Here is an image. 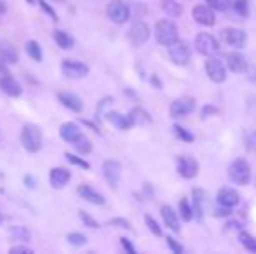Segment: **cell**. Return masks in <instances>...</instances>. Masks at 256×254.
<instances>
[{
  "label": "cell",
  "instance_id": "cell-7",
  "mask_svg": "<svg viewBox=\"0 0 256 254\" xmlns=\"http://www.w3.org/2000/svg\"><path fill=\"white\" fill-rule=\"evenodd\" d=\"M194 45H196L197 52L202 56H214L216 52H218L220 45H218V40H216L212 35L209 33H199L196 37V42H194Z\"/></svg>",
  "mask_w": 256,
  "mask_h": 254
},
{
  "label": "cell",
  "instance_id": "cell-24",
  "mask_svg": "<svg viewBox=\"0 0 256 254\" xmlns=\"http://www.w3.org/2000/svg\"><path fill=\"white\" fill-rule=\"evenodd\" d=\"M160 214H162V220H164L166 227L171 228L172 232L178 234L180 232V220H178V214L176 211L172 209L171 206H162L160 207Z\"/></svg>",
  "mask_w": 256,
  "mask_h": 254
},
{
  "label": "cell",
  "instance_id": "cell-39",
  "mask_svg": "<svg viewBox=\"0 0 256 254\" xmlns=\"http://www.w3.org/2000/svg\"><path fill=\"white\" fill-rule=\"evenodd\" d=\"M112 103H114V98H112V96H106V98H103L102 101L98 103V106H96V117H98V119L104 115V112H106V108L112 105Z\"/></svg>",
  "mask_w": 256,
  "mask_h": 254
},
{
  "label": "cell",
  "instance_id": "cell-21",
  "mask_svg": "<svg viewBox=\"0 0 256 254\" xmlns=\"http://www.w3.org/2000/svg\"><path fill=\"white\" fill-rule=\"evenodd\" d=\"M104 119L110 124H114L117 129H120V131H128V129L132 127V122H131V119H129V115H122V113H118V112H104Z\"/></svg>",
  "mask_w": 256,
  "mask_h": 254
},
{
  "label": "cell",
  "instance_id": "cell-26",
  "mask_svg": "<svg viewBox=\"0 0 256 254\" xmlns=\"http://www.w3.org/2000/svg\"><path fill=\"white\" fill-rule=\"evenodd\" d=\"M52 38L61 49H64V51H68V49H74V45H75L74 37H72L70 33H66L64 30H54L52 31Z\"/></svg>",
  "mask_w": 256,
  "mask_h": 254
},
{
  "label": "cell",
  "instance_id": "cell-37",
  "mask_svg": "<svg viewBox=\"0 0 256 254\" xmlns=\"http://www.w3.org/2000/svg\"><path fill=\"white\" fill-rule=\"evenodd\" d=\"M66 239L72 246H86L88 244V237L82 235V234H78V232H72V234H68Z\"/></svg>",
  "mask_w": 256,
  "mask_h": 254
},
{
  "label": "cell",
  "instance_id": "cell-29",
  "mask_svg": "<svg viewBox=\"0 0 256 254\" xmlns=\"http://www.w3.org/2000/svg\"><path fill=\"white\" fill-rule=\"evenodd\" d=\"M160 7H162V10L171 17H178V16H182V12H183L182 3H178L176 0H160Z\"/></svg>",
  "mask_w": 256,
  "mask_h": 254
},
{
  "label": "cell",
  "instance_id": "cell-22",
  "mask_svg": "<svg viewBox=\"0 0 256 254\" xmlns=\"http://www.w3.org/2000/svg\"><path fill=\"white\" fill-rule=\"evenodd\" d=\"M82 134V129L77 122H64L60 127V136L68 143H74Z\"/></svg>",
  "mask_w": 256,
  "mask_h": 254
},
{
  "label": "cell",
  "instance_id": "cell-12",
  "mask_svg": "<svg viewBox=\"0 0 256 254\" xmlns=\"http://www.w3.org/2000/svg\"><path fill=\"white\" fill-rule=\"evenodd\" d=\"M206 73L216 84H222L226 80V66L222 59L218 58H211L206 61Z\"/></svg>",
  "mask_w": 256,
  "mask_h": 254
},
{
  "label": "cell",
  "instance_id": "cell-44",
  "mask_svg": "<svg viewBox=\"0 0 256 254\" xmlns=\"http://www.w3.org/2000/svg\"><path fill=\"white\" fill-rule=\"evenodd\" d=\"M166 242H168V246H169V248H171V251H172V253L182 254L183 251H185V249H183V246H180L178 242H176L172 237H166Z\"/></svg>",
  "mask_w": 256,
  "mask_h": 254
},
{
  "label": "cell",
  "instance_id": "cell-28",
  "mask_svg": "<svg viewBox=\"0 0 256 254\" xmlns=\"http://www.w3.org/2000/svg\"><path fill=\"white\" fill-rule=\"evenodd\" d=\"M192 209H194V216L197 220L202 218V211H204V192L196 188L192 193Z\"/></svg>",
  "mask_w": 256,
  "mask_h": 254
},
{
  "label": "cell",
  "instance_id": "cell-25",
  "mask_svg": "<svg viewBox=\"0 0 256 254\" xmlns=\"http://www.w3.org/2000/svg\"><path fill=\"white\" fill-rule=\"evenodd\" d=\"M129 119H131L132 126H143V124L152 122V117L146 110H143L142 106H134V108L129 112Z\"/></svg>",
  "mask_w": 256,
  "mask_h": 254
},
{
  "label": "cell",
  "instance_id": "cell-35",
  "mask_svg": "<svg viewBox=\"0 0 256 254\" xmlns=\"http://www.w3.org/2000/svg\"><path fill=\"white\" fill-rule=\"evenodd\" d=\"M172 132H174L176 138H180L182 141H185V143H194V139H196V136H194L192 132L186 131L185 127L178 126V124H174V126H172Z\"/></svg>",
  "mask_w": 256,
  "mask_h": 254
},
{
  "label": "cell",
  "instance_id": "cell-47",
  "mask_svg": "<svg viewBox=\"0 0 256 254\" xmlns=\"http://www.w3.org/2000/svg\"><path fill=\"white\" fill-rule=\"evenodd\" d=\"M209 115H218V108L211 105H206L202 108V117H209Z\"/></svg>",
  "mask_w": 256,
  "mask_h": 254
},
{
  "label": "cell",
  "instance_id": "cell-3",
  "mask_svg": "<svg viewBox=\"0 0 256 254\" xmlns=\"http://www.w3.org/2000/svg\"><path fill=\"white\" fill-rule=\"evenodd\" d=\"M228 178L236 185H248L251 181V166L246 159H236L228 166Z\"/></svg>",
  "mask_w": 256,
  "mask_h": 254
},
{
  "label": "cell",
  "instance_id": "cell-9",
  "mask_svg": "<svg viewBox=\"0 0 256 254\" xmlns=\"http://www.w3.org/2000/svg\"><path fill=\"white\" fill-rule=\"evenodd\" d=\"M240 202V195L236 188H230V187H223L222 190L218 192L216 195V204L223 209H230L232 211L234 207H237Z\"/></svg>",
  "mask_w": 256,
  "mask_h": 254
},
{
  "label": "cell",
  "instance_id": "cell-17",
  "mask_svg": "<svg viewBox=\"0 0 256 254\" xmlns=\"http://www.w3.org/2000/svg\"><path fill=\"white\" fill-rule=\"evenodd\" d=\"M72 180V173L66 167H52L49 173V183L52 188H63Z\"/></svg>",
  "mask_w": 256,
  "mask_h": 254
},
{
  "label": "cell",
  "instance_id": "cell-36",
  "mask_svg": "<svg viewBox=\"0 0 256 254\" xmlns=\"http://www.w3.org/2000/svg\"><path fill=\"white\" fill-rule=\"evenodd\" d=\"M64 157H66V160L72 164V166H77V167H82V169H91V164L88 162V160L80 159V157L74 155V153H64Z\"/></svg>",
  "mask_w": 256,
  "mask_h": 254
},
{
  "label": "cell",
  "instance_id": "cell-5",
  "mask_svg": "<svg viewBox=\"0 0 256 254\" xmlns=\"http://www.w3.org/2000/svg\"><path fill=\"white\" fill-rule=\"evenodd\" d=\"M61 73L66 78H74V80H78V78L88 77L89 73V66L82 61H74V59H64L61 63Z\"/></svg>",
  "mask_w": 256,
  "mask_h": 254
},
{
  "label": "cell",
  "instance_id": "cell-20",
  "mask_svg": "<svg viewBox=\"0 0 256 254\" xmlns=\"http://www.w3.org/2000/svg\"><path fill=\"white\" fill-rule=\"evenodd\" d=\"M225 59H226L228 70H232L234 73H242V71L248 68L246 58H244L240 52H228V54L225 56Z\"/></svg>",
  "mask_w": 256,
  "mask_h": 254
},
{
  "label": "cell",
  "instance_id": "cell-41",
  "mask_svg": "<svg viewBox=\"0 0 256 254\" xmlns=\"http://www.w3.org/2000/svg\"><path fill=\"white\" fill-rule=\"evenodd\" d=\"M78 218L82 220V223L86 225V227H89V228H100V223L94 220L92 216H89L86 211H78Z\"/></svg>",
  "mask_w": 256,
  "mask_h": 254
},
{
  "label": "cell",
  "instance_id": "cell-23",
  "mask_svg": "<svg viewBox=\"0 0 256 254\" xmlns=\"http://www.w3.org/2000/svg\"><path fill=\"white\" fill-rule=\"evenodd\" d=\"M0 61L6 64L18 63V51L9 40H0Z\"/></svg>",
  "mask_w": 256,
  "mask_h": 254
},
{
  "label": "cell",
  "instance_id": "cell-1",
  "mask_svg": "<svg viewBox=\"0 0 256 254\" xmlns=\"http://www.w3.org/2000/svg\"><path fill=\"white\" fill-rule=\"evenodd\" d=\"M21 145L26 152L37 153L42 150V131L37 124H24L21 129Z\"/></svg>",
  "mask_w": 256,
  "mask_h": 254
},
{
  "label": "cell",
  "instance_id": "cell-27",
  "mask_svg": "<svg viewBox=\"0 0 256 254\" xmlns=\"http://www.w3.org/2000/svg\"><path fill=\"white\" fill-rule=\"evenodd\" d=\"M9 237L12 241L28 242L32 239V232L26 227H23V225H14V227L9 228Z\"/></svg>",
  "mask_w": 256,
  "mask_h": 254
},
{
  "label": "cell",
  "instance_id": "cell-6",
  "mask_svg": "<svg viewBox=\"0 0 256 254\" xmlns=\"http://www.w3.org/2000/svg\"><path fill=\"white\" fill-rule=\"evenodd\" d=\"M176 167H178L180 176L185 180H192L199 174V162L190 155H180L176 159Z\"/></svg>",
  "mask_w": 256,
  "mask_h": 254
},
{
  "label": "cell",
  "instance_id": "cell-49",
  "mask_svg": "<svg viewBox=\"0 0 256 254\" xmlns=\"http://www.w3.org/2000/svg\"><path fill=\"white\" fill-rule=\"evenodd\" d=\"M6 10H7V5L2 2V0H0V14H4V12H6Z\"/></svg>",
  "mask_w": 256,
  "mask_h": 254
},
{
  "label": "cell",
  "instance_id": "cell-13",
  "mask_svg": "<svg viewBox=\"0 0 256 254\" xmlns=\"http://www.w3.org/2000/svg\"><path fill=\"white\" fill-rule=\"evenodd\" d=\"M148 38H150L148 24H146L145 21H136L131 26V30H129V40H131V44L140 47V45L145 44Z\"/></svg>",
  "mask_w": 256,
  "mask_h": 254
},
{
  "label": "cell",
  "instance_id": "cell-33",
  "mask_svg": "<svg viewBox=\"0 0 256 254\" xmlns=\"http://www.w3.org/2000/svg\"><path fill=\"white\" fill-rule=\"evenodd\" d=\"M230 7H232L240 17L250 16V0H234V2L230 3Z\"/></svg>",
  "mask_w": 256,
  "mask_h": 254
},
{
  "label": "cell",
  "instance_id": "cell-51",
  "mask_svg": "<svg viewBox=\"0 0 256 254\" xmlns=\"http://www.w3.org/2000/svg\"><path fill=\"white\" fill-rule=\"evenodd\" d=\"M0 221H2V213H0Z\"/></svg>",
  "mask_w": 256,
  "mask_h": 254
},
{
  "label": "cell",
  "instance_id": "cell-50",
  "mask_svg": "<svg viewBox=\"0 0 256 254\" xmlns=\"http://www.w3.org/2000/svg\"><path fill=\"white\" fill-rule=\"evenodd\" d=\"M35 2H37V0H26V3H30V5H35Z\"/></svg>",
  "mask_w": 256,
  "mask_h": 254
},
{
  "label": "cell",
  "instance_id": "cell-14",
  "mask_svg": "<svg viewBox=\"0 0 256 254\" xmlns=\"http://www.w3.org/2000/svg\"><path fill=\"white\" fill-rule=\"evenodd\" d=\"M192 17L196 19V23L202 24V26H212L214 21H216L214 10H212L208 3H199V5L194 7Z\"/></svg>",
  "mask_w": 256,
  "mask_h": 254
},
{
  "label": "cell",
  "instance_id": "cell-38",
  "mask_svg": "<svg viewBox=\"0 0 256 254\" xmlns=\"http://www.w3.org/2000/svg\"><path fill=\"white\" fill-rule=\"evenodd\" d=\"M206 3L212 10H226L230 7V3H232V0H206Z\"/></svg>",
  "mask_w": 256,
  "mask_h": 254
},
{
  "label": "cell",
  "instance_id": "cell-2",
  "mask_svg": "<svg viewBox=\"0 0 256 254\" xmlns=\"http://www.w3.org/2000/svg\"><path fill=\"white\" fill-rule=\"evenodd\" d=\"M155 38L160 45H171L178 40V26L171 19H160L155 24Z\"/></svg>",
  "mask_w": 256,
  "mask_h": 254
},
{
  "label": "cell",
  "instance_id": "cell-40",
  "mask_svg": "<svg viewBox=\"0 0 256 254\" xmlns=\"http://www.w3.org/2000/svg\"><path fill=\"white\" fill-rule=\"evenodd\" d=\"M145 223H146V227H148V230L152 232L154 235H157V237H162V228L158 227V223L154 220L152 216H148V214H146V216H145Z\"/></svg>",
  "mask_w": 256,
  "mask_h": 254
},
{
  "label": "cell",
  "instance_id": "cell-31",
  "mask_svg": "<svg viewBox=\"0 0 256 254\" xmlns=\"http://www.w3.org/2000/svg\"><path fill=\"white\" fill-rule=\"evenodd\" d=\"M24 49H26V54L30 56V59H34L37 63L42 61V47L37 40H28L24 44Z\"/></svg>",
  "mask_w": 256,
  "mask_h": 254
},
{
  "label": "cell",
  "instance_id": "cell-30",
  "mask_svg": "<svg viewBox=\"0 0 256 254\" xmlns=\"http://www.w3.org/2000/svg\"><path fill=\"white\" fill-rule=\"evenodd\" d=\"M72 145H74L75 150H77L78 153H82V155H88V153H91V150H92L91 139H89L86 134H80L74 143H72Z\"/></svg>",
  "mask_w": 256,
  "mask_h": 254
},
{
  "label": "cell",
  "instance_id": "cell-4",
  "mask_svg": "<svg viewBox=\"0 0 256 254\" xmlns=\"http://www.w3.org/2000/svg\"><path fill=\"white\" fill-rule=\"evenodd\" d=\"M106 16L112 23L115 24H124L131 17V9L124 0H112L106 5Z\"/></svg>",
  "mask_w": 256,
  "mask_h": 254
},
{
  "label": "cell",
  "instance_id": "cell-10",
  "mask_svg": "<svg viewBox=\"0 0 256 254\" xmlns=\"http://www.w3.org/2000/svg\"><path fill=\"white\" fill-rule=\"evenodd\" d=\"M196 110V99L190 98V96H183L178 98L171 103L169 106V113H171L172 119H178V117H185L186 113L194 112Z\"/></svg>",
  "mask_w": 256,
  "mask_h": 254
},
{
  "label": "cell",
  "instance_id": "cell-32",
  "mask_svg": "<svg viewBox=\"0 0 256 254\" xmlns=\"http://www.w3.org/2000/svg\"><path fill=\"white\" fill-rule=\"evenodd\" d=\"M239 242L246 251L256 254V239L251 234H248V232H244V230L239 232Z\"/></svg>",
  "mask_w": 256,
  "mask_h": 254
},
{
  "label": "cell",
  "instance_id": "cell-48",
  "mask_svg": "<svg viewBox=\"0 0 256 254\" xmlns=\"http://www.w3.org/2000/svg\"><path fill=\"white\" fill-rule=\"evenodd\" d=\"M23 181H24V185H26L28 188H32V190H34V188L37 187V181H35L34 176H28V174H26V176L23 178Z\"/></svg>",
  "mask_w": 256,
  "mask_h": 254
},
{
  "label": "cell",
  "instance_id": "cell-42",
  "mask_svg": "<svg viewBox=\"0 0 256 254\" xmlns=\"http://www.w3.org/2000/svg\"><path fill=\"white\" fill-rule=\"evenodd\" d=\"M38 5H40V9L44 10V12L48 14V16L51 17L52 21H58V14L54 12V9L51 7V3L46 2V0H38Z\"/></svg>",
  "mask_w": 256,
  "mask_h": 254
},
{
  "label": "cell",
  "instance_id": "cell-15",
  "mask_svg": "<svg viewBox=\"0 0 256 254\" xmlns=\"http://www.w3.org/2000/svg\"><path fill=\"white\" fill-rule=\"evenodd\" d=\"M222 37L226 44L236 49H242L248 42V35L244 33L242 30H239V28H225V30L222 31Z\"/></svg>",
  "mask_w": 256,
  "mask_h": 254
},
{
  "label": "cell",
  "instance_id": "cell-19",
  "mask_svg": "<svg viewBox=\"0 0 256 254\" xmlns=\"http://www.w3.org/2000/svg\"><path fill=\"white\" fill-rule=\"evenodd\" d=\"M77 193H78V197H82V199L88 200V202L94 204V206H103L104 204V197L100 192H96L94 188L89 187V185H80V187L77 188Z\"/></svg>",
  "mask_w": 256,
  "mask_h": 254
},
{
  "label": "cell",
  "instance_id": "cell-8",
  "mask_svg": "<svg viewBox=\"0 0 256 254\" xmlns=\"http://www.w3.org/2000/svg\"><path fill=\"white\" fill-rule=\"evenodd\" d=\"M168 47H169V58H171V61L174 64H178V66H185V64L190 61L188 45H186L185 42L180 40V38L176 42H172L171 45H168Z\"/></svg>",
  "mask_w": 256,
  "mask_h": 254
},
{
  "label": "cell",
  "instance_id": "cell-34",
  "mask_svg": "<svg viewBox=\"0 0 256 254\" xmlns=\"http://www.w3.org/2000/svg\"><path fill=\"white\" fill-rule=\"evenodd\" d=\"M180 216H182L183 221H190L194 218V209H192V204H190L188 199L180 200Z\"/></svg>",
  "mask_w": 256,
  "mask_h": 254
},
{
  "label": "cell",
  "instance_id": "cell-43",
  "mask_svg": "<svg viewBox=\"0 0 256 254\" xmlns=\"http://www.w3.org/2000/svg\"><path fill=\"white\" fill-rule=\"evenodd\" d=\"M110 225H114L117 228H124V230L131 228V223L128 220H124V218H114V220H110Z\"/></svg>",
  "mask_w": 256,
  "mask_h": 254
},
{
  "label": "cell",
  "instance_id": "cell-16",
  "mask_svg": "<svg viewBox=\"0 0 256 254\" xmlns=\"http://www.w3.org/2000/svg\"><path fill=\"white\" fill-rule=\"evenodd\" d=\"M58 99H60V103L64 106V108H68L70 112L74 113H80L82 108H84V103H82L80 96H77L75 92H68V91H63L58 94Z\"/></svg>",
  "mask_w": 256,
  "mask_h": 254
},
{
  "label": "cell",
  "instance_id": "cell-46",
  "mask_svg": "<svg viewBox=\"0 0 256 254\" xmlns=\"http://www.w3.org/2000/svg\"><path fill=\"white\" fill-rule=\"evenodd\" d=\"M120 246H122V248H124V251H128L129 254H136L134 246H132L131 242H129L126 237H120Z\"/></svg>",
  "mask_w": 256,
  "mask_h": 254
},
{
  "label": "cell",
  "instance_id": "cell-45",
  "mask_svg": "<svg viewBox=\"0 0 256 254\" xmlns=\"http://www.w3.org/2000/svg\"><path fill=\"white\" fill-rule=\"evenodd\" d=\"M10 254H34V249L28 248V246H14L9 249Z\"/></svg>",
  "mask_w": 256,
  "mask_h": 254
},
{
  "label": "cell",
  "instance_id": "cell-18",
  "mask_svg": "<svg viewBox=\"0 0 256 254\" xmlns=\"http://www.w3.org/2000/svg\"><path fill=\"white\" fill-rule=\"evenodd\" d=\"M0 91L6 92L10 98H18L23 92V87L10 75H0Z\"/></svg>",
  "mask_w": 256,
  "mask_h": 254
},
{
  "label": "cell",
  "instance_id": "cell-11",
  "mask_svg": "<svg viewBox=\"0 0 256 254\" xmlns=\"http://www.w3.org/2000/svg\"><path fill=\"white\" fill-rule=\"evenodd\" d=\"M102 171H103V176L104 180L108 181L112 188H117L118 181H120V173H122V166L118 160H114V159H108L103 162L102 166Z\"/></svg>",
  "mask_w": 256,
  "mask_h": 254
}]
</instances>
